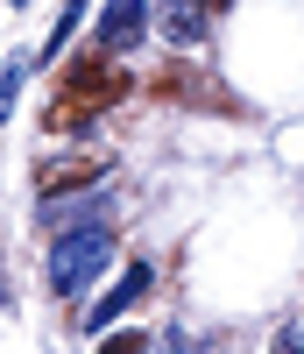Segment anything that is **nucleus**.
Here are the masks:
<instances>
[{"label":"nucleus","mask_w":304,"mask_h":354,"mask_svg":"<svg viewBox=\"0 0 304 354\" xmlns=\"http://www.w3.org/2000/svg\"><path fill=\"white\" fill-rule=\"evenodd\" d=\"M113 57H120V50H99V57H78V64L64 71V93H57V128H64V121H85V113H99V106H113L120 93H128V78H120Z\"/></svg>","instance_id":"f257e3e1"},{"label":"nucleus","mask_w":304,"mask_h":354,"mask_svg":"<svg viewBox=\"0 0 304 354\" xmlns=\"http://www.w3.org/2000/svg\"><path fill=\"white\" fill-rule=\"evenodd\" d=\"M113 248H120L113 227H64V234H57V248H50V283L64 290V298L85 290V283L113 262Z\"/></svg>","instance_id":"f03ea898"},{"label":"nucleus","mask_w":304,"mask_h":354,"mask_svg":"<svg viewBox=\"0 0 304 354\" xmlns=\"http://www.w3.org/2000/svg\"><path fill=\"white\" fill-rule=\"evenodd\" d=\"M149 28V0H106L99 8V50H135Z\"/></svg>","instance_id":"7ed1b4c3"},{"label":"nucleus","mask_w":304,"mask_h":354,"mask_svg":"<svg viewBox=\"0 0 304 354\" xmlns=\"http://www.w3.org/2000/svg\"><path fill=\"white\" fill-rule=\"evenodd\" d=\"M142 290H149V262H128V277H120V283L106 290V298H99L93 312H85V333H106L113 319H120V312H128V305L142 298Z\"/></svg>","instance_id":"20e7f679"},{"label":"nucleus","mask_w":304,"mask_h":354,"mask_svg":"<svg viewBox=\"0 0 304 354\" xmlns=\"http://www.w3.org/2000/svg\"><path fill=\"white\" fill-rule=\"evenodd\" d=\"M205 0H163V36H170V50H198L205 43Z\"/></svg>","instance_id":"39448f33"},{"label":"nucleus","mask_w":304,"mask_h":354,"mask_svg":"<svg viewBox=\"0 0 304 354\" xmlns=\"http://www.w3.org/2000/svg\"><path fill=\"white\" fill-rule=\"evenodd\" d=\"M43 220H50V227H106V220H113V192L85 198V205H64V198H43Z\"/></svg>","instance_id":"423d86ee"},{"label":"nucleus","mask_w":304,"mask_h":354,"mask_svg":"<svg viewBox=\"0 0 304 354\" xmlns=\"http://www.w3.org/2000/svg\"><path fill=\"white\" fill-rule=\"evenodd\" d=\"M21 78H28V57H8V71H0V121L21 106Z\"/></svg>","instance_id":"0eeeda50"},{"label":"nucleus","mask_w":304,"mask_h":354,"mask_svg":"<svg viewBox=\"0 0 304 354\" xmlns=\"http://www.w3.org/2000/svg\"><path fill=\"white\" fill-rule=\"evenodd\" d=\"M78 15H85V0H64V21L50 28V43H43V64H50V57H64V36L78 28Z\"/></svg>","instance_id":"6e6552de"},{"label":"nucleus","mask_w":304,"mask_h":354,"mask_svg":"<svg viewBox=\"0 0 304 354\" xmlns=\"http://www.w3.org/2000/svg\"><path fill=\"white\" fill-rule=\"evenodd\" d=\"M15 8H28V0H15Z\"/></svg>","instance_id":"1a4fd4ad"}]
</instances>
